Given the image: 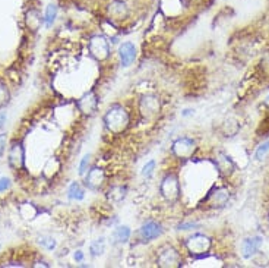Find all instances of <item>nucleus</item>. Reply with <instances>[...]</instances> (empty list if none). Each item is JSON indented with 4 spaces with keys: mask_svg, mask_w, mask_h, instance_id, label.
<instances>
[{
    "mask_svg": "<svg viewBox=\"0 0 269 268\" xmlns=\"http://www.w3.org/2000/svg\"><path fill=\"white\" fill-rule=\"evenodd\" d=\"M130 123V115L122 104H111L104 115V125L113 135L123 134Z\"/></svg>",
    "mask_w": 269,
    "mask_h": 268,
    "instance_id": "nucleus-1",
    "label": "nucleus"
},
{
    "mask_svg": "<svg viewBox=\"0 0 269 268\" xmlns=\"http://www.w3.org/2000/svg\"><path fill=\"white\" fill-rule=\"evenodd\" d=\"M180 182L179 177L174 173H167L160 183V195L164 201H167L169 204H173L176 201H179L180 198Z\"/></svg>",
    "mask_w": 269,
    "mask_h": 268,
    "instance_id": "nucleus-2",
    "label": "nucleus"
},
{
    "mask_svg": "<svg viewBox=\"0 0 269 268\" xmlns=\"http://www.w3.org/2000/svg\"><path fill=\"white\" fill-rule=\"evenodd\" d=\"M186 248L187 251L190 252V255H193L195 258H200L203 255H206L212 246V241L209 236L206 235H202V233H195L192 235L190 238L186 239Z\"/></svg>",
    "mask_w": 269,
    "mask_h": 268,
    "instance_id": "nucleus-3",
    "label": "nucleus"
},
{
    "mask_svg": "<svg viewBox=\"0 0 269 268\" xmlns=\"http://www.w3.org/2000/svg\"><path fill=\"white\" fill-rule=\"evenodd\" d=\"M161 100L155 94H145L139 100V113L145 121L155 119L161 112Z\"/></svg>",
    "mask_w": 269,
    "mask_h": 268,
    "instance_id": "nucleus-4",
    "label": "nucleus"
},
{
    "mask_svg": "<svg viewBox=\"0 0 269 268\" xmlns=\"http://www.w3.org/2000/svg\"><path fill=\"white\" fill-rule=\"evenodd\" d=\"M157 266L164 268L180 267L181 266L180 252L174 246H172V245L161 246L158 249V252H157Z\"/></svg>",
    "mask_w": 269,
    "mask_h": 268,
    "instance_id": "nucleus-5",
    "label": "nucleus"
},
{
    "mask_svg": "<svg viewBox=\"0 0 269 268\" xmlns=\"http://www.w3.org/2000/svg\"><path fill=\"white\" fill-rule=\"evenodd\" d=\"M88 51L97 62H104L110 57V41L104 35H92L88 41Z\"/></svg>",
    "mask_w": 269,
    "mask_h": 268,
    "instance_id": "nucleus-6",
    "label": "nucleus"
},
{
    "mask_svg": "<svg viewBox=\"0 0 269 268\" xmlns=\"http://www.w3.org/2000/svg\"><path fill=\"white\" fill-rule=\"evenodd\" d=\"M196 151V141L189 136H180L172 144V154L179 160H189Z\"/></svg>",
    "mask_w": 269,
    "mask_h": 268,
    "instance_id": "nucleus-7",
    "label": "nucleus"
},
{
    "mask_svg": "<svg viewBox=\"0 0 269 268\" xmlns=\"http://www.w3.org/2000/svg\"><path fill=\"white\" fill-rule=\"evenodd\" d=\"M84 176H85V179H84V186L88 188L90 191L97 192V191H99V189L104 186V182H105V171L102 170L101 167L92 166V167L88 169V171H87Z\"/></svg>",
    "mask_w": 269,
    "mask_h": 268,
    "instance_id": "nucleus-8",
    "label": "nucleus"
},
{
    "mask_svg": "<svg viewBox=\"0 0 269 268\" xmlns=\"http://www.w3.org/2000/svg\"><path fill=\"white\" fill-rule=\"evenodd\" d=\"M164 233V229L161 226V223L155 221V220H148L141 227H139V239L144 242H151L154 239H158L161 235Z\"/></svg>",
    "mask_w": 269,
    "mask_h": 268,
    "instance_id": "nucleus-9",
    "label": "nucleus"
},
{
    "mask_svg": "<svg viewBox=\"0 0 269 268\" xmlns=\"http://www.w3.org/2000/svg\"><path fill=\"white\" fill-rule=\"evenodd\" d=\"M78 109L87 116H94L98 112V97L95 91H88L87 94H84L79 98Z\"/></svg>",
    "mask_w": 269,
    "mask_h": 268,
    "instance_id": "nucleus-10",
    "label": "nucleus"
},
{
    "mask_svg": "<svg viewBox=\"0 0 269 268\" xmlns=\"http://www.w3.org/2000/svg\"><path fill=\"white\" fill-rule=\"evenodd\" d=\"M25 164V151L21 142H15L9 149V166L15 170L22 169Z\"/></svg>",
    "mask_w": 269,
    "mask_h": 268,
    "instance_id": "nucleus-11",
    "label": "nucleus"
},
{
    "mask_svg": "<svg viewBox=\"0 0 269 268\" xmlns=\"http://www.w3.org/2000/svg\"><path fill=\"white\" fill-rule=\"evenodd\" d=\"M136 47L133 43H123L119 47V59H120V65L123 68H129L130 65H133V62L136 60Z\"/></svg>",
    "mask_w": 269,
    "mask_h": 268,
    "instance_id": "nucleus-12",
    "label": "nucleus"
},
{
    "mask_svg": "<svg viewBox=\"0 0 269 268\" xmlns=\"http://www.w3.org/2000/svg\"><path fill=\"white\" fill-rule=\"evenodd\" d=\"M262 245V238L261 236H252L243 241L242 244V255L245 258H252L261 248Z\"/></svg>",
    "mask_w": 269,
    "mask_h": 268,
    "instance_id": "nucleus-13",
    "label": "nucleus"
},
{
    "mask_svg": "<svg viewBox=\"0 0 269 268\" xmlns=\"http://www.w3.org/2000/svg\"><path fill=\"white\" fill-rule=\"evenodd\" d=\"M132 236V230L129 226H117L111 235V242L114 245L127 244Z\"/></svg>",
    "mask_w": 269,
    "mask_h": 268,
    "instance_id": "nucleus-14",
    "label": "nucleus"
},
{
    "mask_svg": "<svg viewBox=\"0 0 269 268\" xmlns=\"http://www.w3.org/2000/svg\"><path fill=\"white\" fill-rule=\"evenodd\" d=\"M126 194H127V188L126 186H122V185H116V186H111L107 192V199L111 202V204H120L124 201L126 198Z\"/></svg>",
    "mask_w": 269,
    "mask_h": 268,
    "instance_id": "nucleus-15",
    "label": "nucleus"
},
{
    "mask_svg": "<svg viewBox=\"0 0 269 268\" xmlns=\"http://www.w3.org/2000/svg\"><path fill=\"white\" fill-rule=\"evenodd\" d=\"M228 198H230L228 191H225V189H217V191H214V192L209 194L206 201L211 202V207H224V205L227 204Z\"/></svg>",
    "mask_w": 269,
    "mask_h": 268,
    "instance_id": "nucleus-16",
    "label": "nucleus"
},
{
    "mask_svg": "<svg viewBox=\"0 0 269 268\" xmlns=\"http://www.w3.org/2000/svg\"><path fill=\"white\" fill-rule=\"evenodd\" d=\"M85 196V189L79 182H72L68 188V198L72 201H82Z\"/></svg>",
    "mask_w": 269,
    "mask_h": 268,
    "instance_id": "nucleus-17",
    "label": "nucleus"
},
{
    "mask_svg": "<svg viewBox=\"0 0 269 268\" xmlns=\"http://www.w3.org/2000/svg\"><path fill=\"white\" fill-rule=\"evenodd\" d=\"M105 252V238L95 239L92 244L90 245V254L92 257H99Z\"/></svg>",
    "mask_w": 269,
    "mask_h": 268,
    "instance_id": "nucleus-18",
    "label": "nucleus"
},
{
    "mask_svg": "<svg viewBox=\"0 0 269 268\" xmlns=\"http://www.w3.org/2000/svg\"><path fill=\"white\" fill-rule=\"evenodd\" d=\"M56 16H57V7L54 4H50L47 7V12H46V18H44V22L47 26H51L56 21Z\"/></svg>",
    "mask_w": 269,
    "mask_h": 268,
    "instance_id": "nucleus-19",
    "label": "nucleus"
},
{
    "mask_svg": "<svg viewBox=\"0 0 269 268\" xmlns=\"http://www.w3.org/2000/svg\"><path fill=\"white\" fill-rule=\"evenodd\" d=\"M38 244L41 245L44 249H47V251H53V249L56 248V241H54V238L47 236V235H43V236H40V239H38Z\"/></svg>",
    "mask_w": 269,
    "mask_h": 268,
    "instance_id": "nucleus-20",
    "label": "nucleus"
},
{
    "mask_svg": "<svg viewBox=\"0 0 269 268\" xmlns=\"http://www.w3.org/2000/svg\"><path fill=\"white\" fill-rule=\"evenodd\" d=\"M155 160H149L147 164L142 167V171H141V174L144 176V177H147V179H149V177H152V174H154V170H155Z\"/></svg>",
    "mask_w": 269,
    "mask_h": 268,
    "instance_id": "nucleus-21",
    "label": "nucleus"
},
{
    "mask_svg": "<svg viewBox=\"0 0 269 268\" xmlns=\"http://www.w3.org/2000/svg\"><path fill=\"white\" fill-rule=\"evenodd\" d=\"M90 161H91V155L90 154H87V155H84L82 157V160H81V163H79V169H78V173L81 174V176H84L88 169H90Z\"/></svg>",
    "mask_w": 269,
    "mask_h": 268,
    "instance_id": "nucleus-22",
    "label": "nucleus"
},
{
    "mask_svg": "<svg viewBox=\"0 0 269 268\" xmlns=\"http://www.w3.org/2000/svg\"><path fill=\"white\" fill-rule=\"evenodd\" d=\"M269 151V139L267 142H264V144H261V145L258 146V149H256V152H255V158L256 160H262L267 154H268Z\"/></svg>",
    "mask_w": 269,
    "mask_h": 268,
    "instance_id": "nucleus-23",
    "label": "nucleus"
},
{
    "mask_svg": "<svg viewBox=\"0 0 269 268\" xmlns=\"http://www.w3.org/2000/svg\"><path fill=\"white\" fill-rule=\"evenodd\" d=\"M111 6H113V7H111V13H113V15L122 16L123 13H124V4H123L122 1H116V3H113Z\"/></svg>",
    "mask_w": 269,
    "mask_h": 268,
    "instance_id": "nucleus-24",
    "label": "nucleus"
},
{
    "mask_svg": "<svg viewBox=\"0 0 269 268\" xmlns=\"http://www.w3.org/2000/svg\"><path fill=\"white\" fill-rule=\"evenodd\" d=\"M10 188V179L9 177H0V192H6Z\"/></svg>",
    "mask_w": 269,
    "mask_h": 268,
    "instance_id": "nucleus-25",
    "label": "nucleus"
},
{
    "mask_svg": "<svg viewBox=\"0 0 269 268\" xmlns=\"http://www.w3.org/2000/svg\"><path fill=\"white\" fill-rule=\"evenodd\" d=\"M196 227H199V224H196V223H180L177 226L179 230H192V229H196Z\"/></svg>",
    "mask_w": 269,
    "mask_h": 268,
    "instance_id": "nucleus-26",
    "label": "nucleus"
},
{
    "mask_svg": "<svg viewBox=\"0 0 269 268\" xmlns=\"http://www.w3.org/2000/svg\"><path fill=\"white\" fill-rule=\"evenodd\" d=\"M7 97H9L7 90H6V87L0 82V104H3L4 101H7Z\"/></svg>",
    "mask_w": 269,
    "mask_h": 268,
    "instance_id": "nucleus-27",
    "label": "nucleus"
},
{
    "mask_svg": "<svg viewBox=\"0 0 269 268\" xmlns=\"http://www.w3.org/2000/svg\"><path fill=\"white\" fill-rule=\"evenodd\" d=\"M4 148H6V135H4V134H0V157H1L3 152H4Z\"/></svg>",
    "mask_w": 269,
    "mask_h": 268,
    "instance_id": "nucleus-28",
    "label": "nucleus"
},
{
    "mask_svg": "<svg viewBox=\"0 0 269 268\" xmlns=\"http://www.w3.org/2000/svg\"><path fill=\"white\" fill-rule=\"evenodd\" d=\"M74 260H75V261H76V263H82V261H84V252H82L81 249H78V251H75Z\"/></svg>",
    "mask_w": 269,
    "mask_h": 268,
    "instance_id": "nucleus-29",
    "label": "nucleus"
},
{
    "mask_svg": "<svg viewBox=\"0 0 269 268\" xmlns=\"http://www.w3.org/2000/svg\"><path fill=\"white\" fill-rule=\"evenodd\" d=\"M4 123H6V113H4V112H0V129L4 128Z\"/></svg>",
    "mask_w": 269,
    "mask_h": 268,
    "instance_id": "nucleus-30",
    "label": "nucleus"
},
{
    "mask_svg": "<svg viewBox=\"0 0 269 268\" xmlns=\"http://www.w3.org/2000/svg\"><path fill=\"white\" fill-rule=\"evenodd\" d=\"M193 109H184L183 112H181V116H190V115H193Z\"/></svg>",
    "mask_w": 269,
    "mask_h": 268,
    "instance_id": "nucleus-31",
    "label": "nucleus"
},
{
    "mask_svg": "<svg viewBox=\"0 0 269 268\" xmlns=\"http://www.w3.org/2000/svg\"><path fill=\"white\" fill-rule=\"evenodd\" d=\"M265 104H267V106H269V96L265 98Z\"/></svg>",
    "mask_w": 269,
    "mask_h": 268,
    "instance_id": "nucleus-32",
    "label": "nucleus"
},
{
    "mask_svg": "<svg viewBox=\"0 0 269 268\" xmlns=\"http://www.w3.org/2000/svg\"><path fill=\"white\" fill-rule=\"evenodd\" d=\"M268 220H269V213H268Z\"/></svg>",
    "mask_w": 269,
    "mask_h": 268,
    "instance_id": "nucleus-33",
    "label": "nucleus"
}]
</instances>
